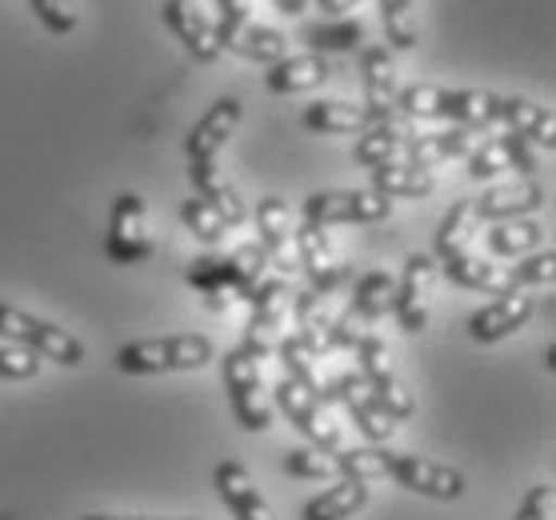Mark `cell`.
<instances>
[{"mask_svg":"<svg viewBox=\"0 0 556 520\" xmlns=\"http://www.w3.org/2000/svg\"><path fill=\"white\" fill-rule=\"evenodd\" d=\"M165 25L177 33V40L197 56L201 64H213L220 56V40H216V25L192 4V0H165L161 4Z\"/></svg>","mask_w":556,"mask_h":520,"instance_id":"obj_17","label":"cell"},{"mask_svg":"<svg viewBox=\"0 0 556 520\" xmlns=\"http://www.w3.org/2000/svg\"><path fill=\"white\" fill-rule=\"evenodd\" d=\"M481 144V132L472 128H448V132H413L405 140V165L432 168L441 161H456V156H468Z\"/></svg>","mask_w":556,"mask_h":520,"instance_id":"obj_20","label":"cell"},{"mask_svg":"<svg viewBox=\"0 0 556 520\" xmlns=\"http://www.w3.org/2000/svg\"><path fill=\"white\" fill-rule=\"evenodd\" d=\"M40 372V356L25 344H0V381H33Z\"/></svg>","mask_w":556,"mask_h":520,"instance_id":"obj_45","label":"cell"},{"mask_svg":"<svg viewBox=\"0 0 556 520\" xmlns=\"http://www.w3.org/2000/svg\"><path fill=\"white\" fill-rule=\"evenodd\" d=\"M432 284H437V261L425 253H413L405 261V277L396 280V301L392 313L405 332H425L432 317Z\"/></svg>","mask_w":556,"mask_h":520,"instance_id":"obj_10","label":"cell"},{"mask_svg":"<svg viewBox=\"0 0 556 520\" xmlns=\"http://www.w3.org/2000/svg\"><path fill=\"white\" fill-rule=\"evenodd\" d=\"M432 189H437V180L429 168L405 165V161L372 168V192L389 196V201H425V196H432Z\"/></svg>","mask_w":556,"mask_h":520,"instance_id":"obj_30","label":"cell"},{"mask_svg":"<svg viewBox=\"0 0 556 520\" xmlns=\"http://www.w3.org/2000/svg\"><path fill=\"white\" fill-rule=\"evenodd\" d=\"M372 125H380V116H372L365 104L349 101H316L304 109V128H313L320 137H361Z\"/></svg>","mask_w":556,"mask_h":520,"instance_id":"obj_24","label":"cell"},{"mask_svg":"<svg viewBox=\"0 0 556 520\" xmlns=\"http://www.w3.org/2000/svg\"><path fill=\"white\" fill-rule=\"evenodd\" d=\"M361 68H365V92L368 101L365 109L372 116H392L396 113V68H392V56L384 45H368L365 52H361Z\"/></svg>","mask_w":556,"mask_h":520,"instance_id":"obj_26","label":"cell"},{"mask_svg":"<svg viewBox=\"0 0 556 520\" xmlns=\"http://www.w3.org/2000/svg\"><path fill=\"white\" fill-rule=\"evenodd\" d=\"M320 405H341L344 413L353 417L356 429L365 432V441H372V444H389L392 432H396V420L380 408L377 396L368 393V384L361 372H341V377L325 381V389H320Z\"/></svg>","mask_w":556,"mask_h":520,"instance_id":"obj_7","label":"cell"},{"mask_svg":"<svg viewBox=\"0 0 556 520\" xmlns=\"http://www.w3.org/2000/svg\"><path fill=\"white\" fill-rule=\"evenodd\" d=\"M396 301V280L384 272V268H372L353 284V301H349V313H353L361 325H377L384 313Z\"/></svg>","mask_w":556,"mask_h":520,"instance_id":"obj_32","label":"cell"},{"mask_svg":"<svg viewBox=\"0 0 556 520\" xmlns=\"http://www.w3.org/2000/svg\"><path fill=\"white\" fill-rule=\"evenodd\" d=\"M285 472L296 481H329V477H337V465L320 448H292V453H285Z\"/></svg>","mask_w":556,"mask_h":520,"instance_id":"obj_43","label":"cell"},{"mask_svg":"<svg viewBox=\"0 0 556 520\" xmlns=\"http://www.w3.org/2000/svg\"><path fill=\"white\" fill-rule=\"evenodd\" d=\"M277 353H280V368H285V377L296 381V384H304L308 393L320 396V389H325L320 356H316L301 337H285V341H277Z\"/></svg>","mask_w":556,"mask_h":520,"instance_id":"obj_36","label":"cell"},{"mask_svg":"<svg viewBox=\"0 0 556 520\" xmlns=\"http://www.w3.org/2000/svg\"><path fill=\"white\" fill-rule=\"evenodd\" d=\"M392 201L372 189H332V192H313L304 201V220L308 225H377L389 220Z\"/></svg>","mask_w":556,"mask_h":520,"instance_id":"obj_6","label":"cell"},{"mask_svg":"<svg viewBox=\"0 0 556 520\" xmlns=\"http://www.w3.org/2000/svg\"><path fill=\"white\" fill-rule=\"evenodd\" d=\"M296 265H304V272L313 280V292L332 296L337 289L349 284V265H341V256L332 253L329 232L320 225H308V220L296 229Z\"/></svg>","mask_w":556,"mask_h":520,"instance_id":"obj_12","label":"cell"},{"mask_svg":"<svg viewBox=\"0 0 556 520\" xmlns=\"http://www.w3.org/2000/svg\"><path fill=\"white\" fill-rule=\"evenodd\" d=\"M220 381H225L228 405L241 420V429L265 432L273 424V401L265 393V377H261V356L249 348H232L220 360Z\"/></svg>","mask_w":556,"mask_h":520,"instance_id":"obj_2","label":"cell"},{"mask_svg":"<svg viewBox=\"0 0 556 520\" xmlns=\"http://www.w3.org/2000/svg\"><path fill=\"white\" fill-rule=\"evenodd\" d=\"M253 317H249V329H244V348L256 356H268L277 348L280 332H285V317H289L292 305V289L285 277L265 280L261 289L253 292Z\"/></svg>","mask_w":556,"mask_h":520,"instance_id":"obj_11","label":"cell"},{"mask_svg":"<svg viewBox=\"0 0 556 520\" xmlns=\"http://www.w3.org/2000/svg\"><path fill=\"white\" fill-rule=\"evenodd\" d=\"M448 109V89L441 85H408L405 92H396V113L405 121H441Z\"/></svg>","mask_w":556,"mask_h":520,"instance_id":"obj_41","label":"cell"},{"mask_svg":"<svg viewBox=\"0 0 556 520\" xmlns=\"http://www.w3.org/2000/svg\"><path fill=\"white\" fill-rule=\"evenodd\" d=\"M472 204H477L481 220H520V216L541 208L544 189L536 180H505V185H493L489 192H481Z\"/></svg>","mask_w":556,"mask_h":520,"instance_id":"obj_22","label":"cell"},{"mask_svg":"<svg viewBox=\"0 0 556 520\" xmlns=\"http://www.w3.org/2000/svg\"><path fill=\"white\" fill-rule=\"evenodd\" d=\"M441 268H444V277L453 280V284H460V289L489 292V296H513V292H520V284L513 280L508 268L489 265V261H481V256H472V253L448 256V261H441Z\"/></svg>","mask_w":556,"mask_h":520,"instance_id":"obj_23","label":"cell"},{"mask_svg":"<svg viewBox=\"0 0 556 520\" xmlns=\"http://www.w3.org/2000/svg\"><path fill=\"white\" fill-rule=\"evenodd\" d=\"M389 477L401 489L429 496V500H456V496H465V472L453 469V465H441V460L413 457V453H389Z\"/></svg>","mask_w":556,"mask_h":520,"instance_id":"obj_9","label":"cell"},{"mask_svg":"<svg viewBox=\"0 0 556 520\" xmlns=\"http://www.w3.org/2000/svg\"><path fill=\"white\" fill-rule=\"evenodd\" d=\"M304 45L320 52H353L365 45V21L361 16H341V21H320L304 28Z\"/></svg>","mask_w":556,"mask_h":520,"instance_id":"obj_35","label":"cell"},{"mask_svg":"<svg viewBox=\"0 0 556 520\" xmlns=\"http://www.w3.org/2000/svg\"><path fill=\"white\" fill-rule=\"evenodd\" d=\"M505 168H513V161H508V149L505 140H481L472 153H468V177L472 180H493L501 177Z\"/></svg>","mask_w":556,"mask_h":520,"instance_id":"obj_44","label":"cell"},{"mask_svg":"<svg viewBox=\"0 0 556 520\" xmlns=\"http://www.w3.org/2000/svg\"><path fill=\"white\" fill-rule=\"evenodd\" d=\"M513 272V280H517L520 289L525 284H536V289H548L556 280V249H544V253H529L520 265L508 268Z\"/></svg>","mask_w":556,"mask_h":520,"instance_id":"obj_46","label":"cell"},{"mask_svg":"<svg viewBox=\"0 0 556 520\" xmlns=\"http://www.w3.org/2000/svg\"><path fill=\"white\" fill-rule=\"evenodd\" d=\"M444 116L456 121L460 128L481 132V128L501 121V97L489 89H456V92H448V109H444Z\"/></svg>","mask_w":556,"mask_h":520,"instance_id":"obj_33","label":"cell"},{"mask_svg":"<svg viewBox=\"0 0 556 520\" xmlns=\"http://www.w3.org/2000/svg\"><path fill=\"white\" fill-rule=\"evenodd\" d=\"M237 125H241V101H237V97H220V101L192 125L189 137H185L189 161H213L228 144V137L237 132Z\"/></svg>","mask_w":556,"mask_h":520,"instance_id":"obj_18","label":"cell"},{"mask_svg":"<svg viewBox=\"0 0 556 520\" xmlns=\"http://www.w3.org/2000/svg\"><path fill=\"white\" fill-rule=\"evenodd\" d=\"M365 0H316V9L325 16H344V13H353V9H361Z\"/></svg>","mask_w":556,"mask_h":520,"instance_id":"obj_50","label":"cell"},{"mask_svg":"<svg viewBox=\"0 0 556 520\" xmlns=\"http://www.w3.org/2000/svg\"><path fill=\"white\" fill-rule=\"evenodd\" d=\"M273 408H280L289 417V424H296L320 453H341V424L332 420L329 405H320V396L308 393L304 384L285 377L273 393Z\"/></svg>","mask_w":556,"mask_h":520,"instance_id":"obj_8","label":"cell"},{"mask_svg":"<svg viewBox=\"0 0 556 520\" xmlns=\"http://www.w3.org/2000/svg\"><path fill=\"white\" fill-rule=\"evenodd\" d=\"M329 80V61L316 56V52H304V56H285L265 73L268 92L277 97H296V92H313Z\"/></svg>","mask_w":556,"mask_h":520,"instance_id":"obj_25","label":"cell"},{"mask_svg":"<svg viewBox=\"0 0 556 520\" xmlns=\"http://www.w3.org/2000/svg\"><path fill=\"white\" fill-rule=\"evenodd\" d=\"M216 40H220V49L241 52L244 61H261V64L285 61V49H289L277 28L261 25V21H253V16L220 21V25H216Z\"/></svg>","mask_w":556,"mask_h":520,"instance_id":"obj_16","label":"cell"},{"mask_svg":"<svg viewBox=\"0 0 556 520\" xmlns=\"http://www.w3.org/2000/svg\"><path fill=\"white\" fill-rule=\"evenodd\" d=\"M180 220H185V229L204 244H220L225 241V232H228V225L220 220V213H216L208 201H201V196H189V201L180 204Z\"/></svg>","mask_w":556,"mask_h":520,"instance_id":"obj_42","label":"cell"},{"mask_svg":"<svg viewBox=\"0 0 556 520\" xmlns=\"http://www.w3.org/2000/svg\"><path fill=\"white\" fill-rule=\"evenodd\" d=\"M413 137V125H408L401 113L384 116L380 125H372L368 132H361L353 149V161L365 168H380V165H401L405 161V140Z\"/></svg>","mask_w":556,"mask_h":520,"instance_id":"obj_19","label":"cell"},{"mask_svg":"<svg viewBox=\"0 0 556 520\" xmlns=\"http://www.w3.org/2000/svg\"><path fill=\"white\" fill-rule=\"evenodd\" d=\"M292 317H296V337H301L316 356L329 353V332H332V320H337L332 296L313 292V289L296 292V296H292Z\"/></svg>","mask_w":556,"mask_h":520,"instance_id":"obj_27","label":"cell"},{"mask_svg":"<svg viewBox=\"0 0 556 520\" xmlns=\"http://www.w3.org/2000/svg\"><path fill=\"white\" fill-rule=\"evenodd\" d=\"M553 500H556L553 484H532L529 496H525V505H520V512H517V520H553Z\"/></svg>","mask_w":556,"mask_h":520,"instance_id":"obj_48","label":"cell"},{"mask_svg":"<svg viewBox=\"0 0 556 520\" xmlns=\"http://www.w3.org/2000/svg\"><path fill=\"white\" fill-rule=\"evenodd\" d=\"M28 4L40 16V25L49 28V33H56V37H68L80 25V13H76L73 0H28Z\"/></svg>","mask_w":556,"mask_h":520,"instance_id":"obj_47","label":"cell"},{"mask_svg":"<svg viewBox=\"0 0 556 520\" xmlns=\"http://www.w3.org/2000/svg\"><path fill=\"white\" fill-rule=\"evenodd\" d=\"M277 9L285 16H301L304 9H308V0H277Z\"/></svg>","mask_w":556,"mask_h":520,"instance_id":"obj_51","label":"cell"},{"mask_svg":"<svg viewBox=\"0 0 556 520\" xmlns=\"http://www.w3.org/2000/svg\"><path fill=\"white\" fill-rule=\"evenodd\" d=\"M104 253L113 265H144L156 253L149 229V208L137 192H121L109 216V237H104Z\"/></svg>","mask_w":556,"mask_h":520,"instance_id":"obj_4","label":"cell"},{"mask_svg":"<svg viewBox=\"0 0 556 520\" xmlns=\"http://www.w3.org/2000/svg\"><path fill=\"white\" fill-rule=\"evenodd\" d=\"M332 465L341 477L361 484L384 481L389 477V448H349V453H332Z\"/></svg>","mask_w":556,"mask_h":520,"instance_id":"obj_40","label":"cell"},{"mask_svg":"<svg viewBox=\"0 0 556 520\" xmlns=\"http://www.w3.org/2000/svg\"><path fill=\"white\" fill-rule=\"evenodd\" d=\"M189 180H192V189H197V196L213 204L228 229H237V225H244V220H249V208H244L237 185L225 177V168H216L213 161H192Z\"/></svg>","mask_w":556,"mask_h":520,"instance_id":"obj_21","label":"cell"},{"mask_svg":"<svg viewBox=\"0 0 556 520\" xmlns=\"http://www.w3.org/2000/svg\"><path fill=\"white\" fill-rule=\"evenodd\" d=\"M213 484H216V496L225 500V508L237 520H277V512H273V505H268V496L256 489L249 469L237 465V460H220V465L213 469Z\"/></svg>","mask_w":556,"mask_h":520,"instance_id":"obj_15","label":"cell"},{"mask_svg":"<svg viewBox=\"0 0 556 520\" xmlns=\"http://www.w3.org/2000/svg\"><path fill=\"white\" fill-rule=\"evenodd\" d=\"M501 121L508 125V132L529 137L536 149H544V153H553V149H556V116H553V109L532 104V101H525V97H513V101H501Z\"/></svg>","mask_w":556,"mask_h":520,"instance_id":"obj_29","label":"cell"},{"mask_svg":"<svg viewBox=\"0 0 556 520\" xmlns=\"http://www.w3.org/2000/svg\"><path fill=\"white\" fill-rule=\"evenodd\" d=\"M232 280H237V301H253V292L268 280V253L261 244H241L228 253Z\"/></svg>","mask_w":556,"mask_h":520,"instance_id":"obj_37","label":"cell"},{"mask_svg":"<svg viewBox=\"0 0 556 520\" xmlns=\"http://www.w3.org/2000/svg\"><path fill=\"white\" fill-rule=\"evenodd\" d=\"M213 360V341L201 332H180V337H152L132 341L116 353V368L128 377H152V372H192Z\"/></svg>","mask_w":556,"mask_h":520,"instance_id":"obj_1","label":"cell"},{"mask_svg":"<svg viewBox=\"0 0 556 520\" xmlns=\"http://www.w3.org/2000/svg\"><path fill=\"white\" fill-rule=\"evenodd\" d=\"M85 520H156V517H97V512H92V517H85ZM165 520V517H161Z\"/></svg>","mask_w":556,"mask_h":520,"instance_id":"obj_52","label":"cell"},{"mask_svg":"<svg viewBox=\"0 0 556 520\" xmlns=\"http://www.w3.org/2000/svg\"><path fill=\"white\" fill-rule=\"evenodd\" d=\"M356 360H361V377H365L368 393L377 396L380 408L392 420H408L417 413V401L405 389V381H401V372H396L389 356V344L380 341L377 332H365V341L356 344Z\"/></svg>","mask_w":556,"mask_h":520,"instance_id":"obj_5","label":"cell"},{"mask_svg":"<svg viewBox=\"0 0 556 520\" xmlns=\"http://www.w3.org/2000/svg\"><path fill=\"white\" fill-rule=\"evenodd\" d=\"M380 21H384V37L392 49H417V0H380Z\"/></svg>","mask_w":556,"mask_h":520,"instance_id":"obj_39","label":"cell"},{"mask_svg":"<svg viewBox=\"0 0 556 520\" xmlns=\"http://www.w3.org/2000/svg\"><path fill=\"white\" fill-rule=\"evenodd\" d=\"M477 232H481L477 204H472V201L453 204V208L444 213L441 229H437V256H441V261H448V256L468 253V244H472V237H477Z\"/></svg>","mask_w":556,"mask_h":520,"instance_id":"obj_34","label":"cell"},{"mask_svg":"<svg viewBox=\"0 0 556 520\" xmlns=\"http://www.w3.org/2000/svg\"><path fill=\"white\" fill-rule=\"evenodd\" d=\"M185 280L208 301L213 313H225V308L237 305V280H232L228 256H197V261L185 268Z\"/></svg>","mask_w":556,"mask_h":520,"instance_id":"obj_28","label":"cell"},{"mask_svg":"<svg viewBox=\"0 0 556 520\" xmlns=\"http://www.w3.org/2000/svg\"><path fill=\"white\" fill-rule=\"evenodd\" d=\"M532 313H536V301H532L525 289L513 292V296H496L493 305L477 308V313L468 317V337L477 344H496L525 329L532 320Z\"/></svg>","mask_w":556,"mask_h":520,"instance_id":"obj_13","label":"cell"},{"mask_svg":"<svg viewBox=\"0 0 556 520\" xmlns=\"http://www.w3.org/2000/svg\"><path fill=\"white\" fill-rule=\"evenodd\" d=\"M256 229H261V249L268 253V268H277L289 280L296 268V229H292L289 204L280 196H265L256 204Z\"/></svg>","mask_w":556,"mask_h":520,"instance_id":"obj_14","label":"cell"},{"mask_svg":"<svg viewBox=\"0 0 556 520\" xmlns=\"http://www.w3.org/2000/svg\"><path fill=\"white\" fill-rule=\"evenodd\" d=\"M0 337L13 344H25V348H33L37 356L56 360V365H64V368L85 365V344L76 341L73 332L56 329L52 320H40L16 305H0Z\"/></svg>","mask_w":556,"mask_h":520,"instance_id":"obj_3","label":"cell"},{"mask_svg":"<svg viewBox=\"0 0 556 520\" xmlns=\"http://www.w3.org/2000/svg\"><path fill=\"white\" fill-rule=\"evenodd\" d=\"M501 140H505L508 161H513V168H517V173H532V168L541 165V149H536L529 137H520V132H508V137H501Z\"/></svg>","mask_w":556,"mask_h":520,"instance_id":"obj_49","label":"cell"},{"mask_svg":"<svg viewBox=\"0 0 556 520\" xmlns=\"http://www.w3.org/2000/svg\"><path fill=\"white\" fill-rule=\"evenodd\" d=\"M365 505H368V484L341 477L332 489H325V493L313 496L304 505V520H353Z\"/></svg>","mask_w":556,"mask_h":520,"instance_id":"obj_31","label":"cell"},{"mask_svg":"<svg viewBox=\"0 0 556 520\" xmlns=\"http://www.w3.org/2000/svg\"><path fill=\"white\" fill-rule=\"evenodd\" d=\"M544 241V229L536 220H496L489 232V249L496 256H529Z\"/></svg>","mask_w":556,"mask_h":520,"instance_id":"obj_38","label":"cell"}]
</instances>
